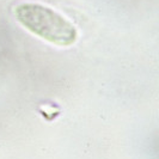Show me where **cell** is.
Returning a JSON list of instances; mask_svg holds the SVG:
<instances>
[{
  "label": "cell",
  "mask_w": 159,
  "mask_h": 159,
  "mask_svg": "<svg viewBox=\"0 0 159 159\" xmlns=\"http://www.w3.org/2000/svg\"><path fill=\"white\" fill-rule=\"evenodd\" d=\"M17 20L32 34L56 46L68 47L77 40L74 25L50 7L34 2H24L15 8Z\"/></svg>",
  "instance_id": "1"
}]
</instances>
